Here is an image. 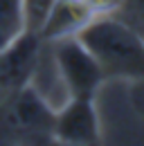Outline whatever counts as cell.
Here are the masks:
<instances>
[{"label":"cell","instance_id":"cell-1","mask_svg":"<svg viewBox=\"0 0 144 146\" xmlns=\"http://www.w3.org/2000/svg\"><path fill=\"white\" fill-rule=\"evenodd\" d=\"M106 79L144 81V40L117 16H97L79 32Z\"/></svg>","mask_w":144,"mask_h":146},{"label":"cell","instance_id":"cell-2","mask_svg":"<svg viewBox=\"0 0 144 146\" xmlns=\"http://www.w3.org/2000/svg\"><path fill=\"white\" fill-rule=\"evenodd\" d=\"M54 106L34 83L0 97V144H54Z\"/></svg>","mask_w":144,"mask_h":146},{"label":"cell","instance_id":"cell-3","mask_svg":"<svg viewBox=\"0 0 144 146\" xmlns=\"http://www.w3.org/2000/svg\"><path fill=\"white\" fill-rule=\"evenodd\" d=\"M47 45L52 47L54 65L68 97H95L97 90L108 81L97 58L79 40V36L59 38Z\"/></svg>","mask_w":144,"mask_h":146},{"label":"cell","instance_id":"cell-4","mask_svg":"<svg viewBox=\"0 0 144 146\" xmlns=\"http://www.w3.org/2000/svg\"><path fill=\"white\" fill-rule=\"evenodd\" d=\"M54 144L95 146L101 142V124L95 97H68L54 110Z\"/></svg>","mask_w":144,"mask_h":146},{"label":"cell","instance_id":"cell-5","mask_svg":"<svg viewBox=\"0 0 144 146\" xmlns=\"http://www.w3.org/2000/svg\"><path fill=\"white\" fill-rule=\"evenodd\" d=\"M43 40L34 29H25L20 36L0 52V94L34 83V74L41 63Z\"/></svg>","mask_w":144,"mask_h":146},{"label":"cell","instance_id":"cell-6","mask_svg":"<svg viewBox=\"0 0 144 146\" xmlns=\"http://www.w3.org/2000/svg\"><path fill=\"white\" fill-rule=\"evenodd\" d=\"M95 18L92 11L81 0H52L47 7L43 20L38 23L34 32L41 36V40L47 45L59 38L79 36V32Z\"/></svg>","mask_w":144,"mask_h":146},{"label":"cell","instance_id":"cell-7","mask_svg":"<svg viewBox=\"0 0 144 146\" xmlns=\"http://www.w3.org/2000/svg\"><path fill=\"white\" fill-rule=\"evenodd\" d=\"M25 29H29L25 0H0V52Z\"/></svg>","mask_w":144,"mask_h":146},{"label":"cell","instance_id":"cell-8","mask_svg":"<svg viewBox=\"0 0 144 146\" xmlns=\"http://www.w3.org/2000/svg\"><path fill=\"white\" fill-rule=\"evenodd\" d=\"M115 16L144 36V0H122V7Z\"/></svg>","mask_w":144,"mask_h":146},{"label":"cell","instance_id":"cell-9","mask_svg":"<svg viewBox=\"0 0 144 146\" xmlns=\"http://www.w3.org/2000/svg\"><path fill=\"white\" fill-rule=\"evenodd\" d=\"M90 11L92 16H115L122 7V0H81Z\"/></svg>","mask_w":144,"mask_h":146},{"label":"cell","instance_id":"cell-10","mask_svg":"<svg viewBox=\"0 0 144 146\" xmlns=\"http://www.w3.org/2000/svg\"><path fill=\"white\" fill-rule=\"evenodd\" d=\"M142 40H144V36H142Z\"/></svg>","mask_w":144,"mask_h":146}]
</instances>
